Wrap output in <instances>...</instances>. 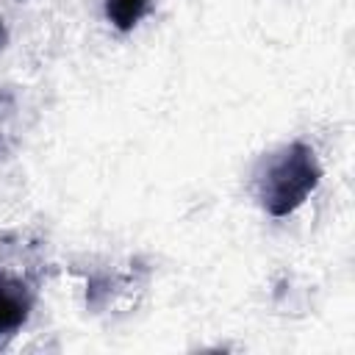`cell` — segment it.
Segmentation results:
<instances>
[{
	"instance_id": "obj_1",
	"label": "cell",
	"mask_w": 355,
	"mask_h": 355,
	"mask_svg": "<svg viewBox=\"0 0 355 355\" xmlns=\"http://www.w3.org/2000/svg\"><path fill=\"white\" fill-rule=\"evenodd\" d=\"M319 178L322 166L316 153L302 141H291L261 164L255 175V194L269 216H288L319 186Z\"/></svg>"
},
{
	"instance_id": "obj_3",
	"label": "cell",
	"mask_w": 355,
	"mask_h": 355,
	"mask_svg": "<svg viewBox=\"0 0 355 355\" xmlns=\"http://www.w3.org/2000/svg\"><path fill=\"white\" fill-rule=\"evenodd\" d=\"M147 11H150V0H105V17L122 33L133 31Z\"/></svg>"
},
{
	"instance_id": "obj_4",
	"label": "cell",
	"mask_w": 355,
	"mask_h": 355,
	"mask_svg": "<svg viewBox=\"0 0 355 355\" xmlns=\"http://www.w3.org/2000/svg\"><path fill=\"white\" fill-rule=\"evenodd\" d=\"M3 36H6V31H3V22H0V42H3Z\"/></svg>"
},
{
	"instance_id": "obj_2",
	"label": "cell",
	"mask_w": 355,
	"mask_h": 355,
	"mask_svg": "<svg viewBox=\"0 0 355 355\" xmlns=\"http://www.w3.org/2000/svg\"><path fill=\"white\" fill-rule=\"evenodd\" d=\"M31 313V294L22 283L0 277V336L17 333Z\"/></svg>"
}]
</instances>
